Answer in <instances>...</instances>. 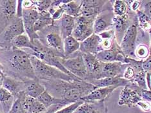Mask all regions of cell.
I'll return each mask as SVG.
<instances>
[{
    "label": "cell",
    "instance_id": "51",
    "mask_svg": "<svg viewBox=\"0 0 151 113\" xmlns=\"http://www.w3.org/2000/svg\"><path fill=\"white\" fill-rule=\"evenodd\" d=\"M149 37H150V46H149V48H150V50L151 52V32L149 33Z\"/></svg>",
    "mask_w": 151,
    "mask_h": 113
},
{
    "label": "cell",
    "instance_id": "4",
    "mask_svg": "<svg viewBox=\"0 0 151 113\" xmlns=\"http://www.w3.org/2000/svg\"><path fill=\"white\" fill-rule=\"evenodd\" d=\"M37 33L39 40L43 45L64 55L63 40L57 22Z\"/></svg>",
    "mask_w": 151,
    "mask_h": 113
},
{
    "label": "cell",
    "instance_id": "29",
    "mask_svg": "<svg viewBox=\"0 0 151 113\" xmlns=\"http://www.w3.org/2000/svg\"><path fill=\"white\" fill-rule=\"evenodd\" d=\"M9 113H29L27 95L24 93V92H21L16 98Z\"/></svg>",
    "mask_w": 151,
    "mask_h": 113
},
{
    "label": "cell",
    "instance_id": "8",
    "mask_svg": "<svg viewBox=\"0 0 151 113\" xmlns=\"http://www.w3.org/2000/svg\"><path fill=\"white\" fill-rule=\"evenodd\" d=\"M138 34V20L129 27L119 43L122 52L128 58H135L136 40Z\"/></svg>",
    "mask_w": 151,
    "mask_h": 113
},
{
    "label": "cell",
    "instance_id": "35",
    "mask_svg": "<svg viewBox=\"0 0 151 113\" xmlns=\"http://www.w3.org/2000/svg\"><path fill=\"white\" fill-rule=\"evenodd\" d=\"M150 53V48L145 43H139L136 45L135 49V57L136 59L142 60H145L149 56Z\"/></svg>",
    "mask_w": 151,
    "mask_h": 113
},
{
    "label": "cell",
    "instance_id": "54",
    "mask_svg": "<svg viewBox=\"0 0 151 113\" xmlns=\"http://www.w3.org/2000/svg\"><path fill=\"white\" fill-rule=\"evenodd\" d=\"M0 113H1V112H0Z\"/></svg>",
    "mask_w": 151,
    "mask_h": 113
},
{
    "label": "cell",
    "instance_id": "11",
    "mask_svg": "<svg viewBox=\"0 0 151 113\" xmlns=\"http://www.w3.org/2000/svg\"><path fill=\"white\" fill-rule=\"evenodd\" d=\"M94 22V20L87 18L82 16L78 17L76 18L75 27L72 36H73L80 43L83 42L94 33L93 28Z\"/></svg>",
    "mask_w": 151,
    "mask_h": 113
},
{
    "label": "cell",
    "instance_id": "52",
    "mask_svg": "<svg viewBox=\"0 0 151 113\" xmlns=\"http://www.w3.org/2000/svg\"><path fill=\"white\" fill-rule=\"evenodd\" d=\"M2 80H3V77L0 76V88L2 87Z\"/></svg>",
    "mask_w": 151,
    "mask_h": 113
},
{
    "label": "cell",
    "instance_id": "28",
    "mask_svg": "<svg viewBox=\"0 0 151 113\" xmlns=\"http://www.w3.org/2000/svg\"><path fill=\"white\" fill-rule=\"evenodd\" d=\"M15 100V97L11 92L2 87L0 88V104L3 113H9Z\"/></svg>",
    "mask_w": 151,
    "mask_h": 113
},
{
    "label": "cell",
    "instance_id": "45",
    "mask_svg": "<svg viewBox=\"0 0 151 113\" xmlns=\"http://www.w3.org/2000/svg\"><path fill=\"white\" fill-rule=\"evenodd\" d=\"M142 67L145 73H151V52L149 56L143 61Z\"/></svg>",
    "mask_w": 151,
    "mask_h": 113
},
{
    "label": "cell",
    "instance_id": "44",
    "mask_svg": "<svg viewBox=\"0 0 151 113\" xmlns=\"http://www.w3.org/2000/svg\"><path fill=\"white\" fill-rule=\"evenodd\" d=\"M116 39H101L102 50H109L112 48Z\"/></svg>",
    "mask_w": 151,
    "mask_h": 113
},
{
    "label": "cell",
    "instance_id": "21",
    "mask_svg": "<svg viewBox=\"0 0 151 113\" xmlns=\"http://www.w3.org/2000/svg\"><path fill=\"white\" fill-rule=\"evenodd\" d=\"M90 83L94 85L96 88L106 87H124L129 83V81H127L121 76L113 78H105L99 80H92Z\"/></svg>",
    "mask_w": 151,
    "mask_h": 113
},
{
    "label": "cell",
    "instance_id": "1",
    "mask_svg": "<svg viewBox=\"0 0 151 113\" xmlns=\"http://www.w3.org/2000/svg\"><path fill=\"white\" fill-rule=\"evenodd\" d=\"M0 62L5 74L22 81L37 79L30 60V55L22 49L11 47L0 49Z\"/></svg>",
    "mask_w": 151,
    "mask_h": 113
},
{
    "label": "cell",
    "instance_id": "42",
    "mask_svg": "<svg viewBox=\"0 0 151 113\" xmlns=\"http://www.w3.org/2000/svg\"><path fill=\"white\" fill-rule=\"evenodd\" d=\"M50 14L54 22L60 21V20L61 19V18L63 17V16L65 14V10L63 8V5L62 6H60L59 8L54 10V11L51 13Z\"/></svg>",
    "mask_w": 151,
    "mask_h": 113
},
{
    "label": "cell",
    "instance_id": "26",
    "mask_svg": "<svg viewBox=\"0 0 151 113\" xmlns=\"http://www.w3.org/2000/svg\"><path fill=\"white\" fill-rule=\"evenodd\" d=\"M80 49V42L73 36H68L63 40V50L65 59L74 55Z\"/></svg>",
    "mask_w": 151,
    "mask_h": 113
},
{
    "label": "cell",
    "instance_id": "49",
    "mask_svg": "<svg viewBox=\"0 0 151 113\" xmlns=\"http://www.w3.org/2000/svg\"><path fill=\"white\" fill-rule=\"evenodd\" d=\"M146 83L147 90L151 91V73H146Z\"/></svg>",
    "mask_w": 151,
    "mask_h": 113
},
{
    "label": "cell",
    "instance_id": "53",
    "mask_svg": "<svg viewBox=\"0 0 151 113\" xmlns=\"http://www.w3.org/2000/svg\"><path fill=\"white\" fill-rule=\"evenodd\" d=\"M150 102V112H151V101H149Z\"/></svg>",
    "mask_w": 151,
    "mask_h": 113
},
{
    "label": "cell",
    "instance_id": "2",
    "mask_svg": "<svg viewBox=\"0 0 151 113\" xmlns=\"http://www.w3.org/2000/svg\"><path fill=\"white\" fill-rule=\"evenodd\" d=\"M40 82L51 95L63 99L69 104L80 101L96 89L94 85L82 80L67 81L54 80Z\"/></svg>",
    "mask_w": 151,
    "mask_h": 113
},
{
    "label": "cell",
    "instance_id": "5",
    "mask_svg": "<svg viewBox=\"0 0 151 113\" xmlns=\"http://www.w3.org/2000/svg\"><path fill=\"white\" fill-rule=\"evenodd\" d=\"M25 33L22 18H16L0 34V49L12 47V42L17 36Z\"/></svg>",
    "mask_w": 151,
    "mask_h": 113
},
{
    "label": "cell",
    "instance_id": "46",
    "mask_svg": "<svg viewBox=\"0 0 151 113\" xmlns=\"http://www.w3.org/2000/svg\"><path fill=\"white\" fill-rule=\"evenodd\" d=\"M137 107H138L143 112H150V102L146 100H141L139 101L137 104Z\"/></svg>",
    "mask_w": 151,
    "mask_h": 113
},
{
    "label": "cell",
    "instance_id": "22",
    "mask_svg": "<svg viewBox=\"0 0 151 113\" xmlns=\"http://www.w3.org/2000/svg\"><path fill=\"white\" fill-rule=\"evenodd\" d=\"M24 81L25 83L24 93L29 97L37 99L46 90L45 87L38 79L27 80Z\"/></svg>",
    "mask_w": 151,
    "mask_h": 113
},
{
    "label": "cell",
    "instance_id": "43",
    "mask_svg": "<svg viewBox=\"0 0 151 113\" xmlns=\"http://www.w3.org/2000/svg\"><path fill=\"white\" fill-rule=\"evenodd\" d=\"M98 35L100 36L101 39H112L113 40L116 38L115 30L113 27L101 32L100 34H99Z\"/></svg>",
    "mask_w": 151,
    "mask_h": 113
},
{
    "label": "cell",
    "instance_id": "13",
    "mask_svg": "<svg viewBox=\"0 0 151 113\" xmlns=\"http://www.w3.org/2000/svg\"><path fill=\"white\" fill-rule=\"evenodd\" d=\"M40 13L34 8L23 9L22 19L25 33L30 37V41L33 42L35 40H39L38 34L34 31V24L38 18Z\"/></svg>",
    "mask_w": 151,
    "mask_h": 113
},
{
    "label": "cell",
    "instance_id": "14",
    "mask_svg": "<svg viewBox=\"0 0 151 113\" xmlns=\"http://www.w3.org/2000/svg\"><path fill=\"white\" fill-rule=\"evenodd\" d=\"M85 65L87 67L88 78L87 82L93 80H99L101 78L102 62L99 61L96 55L91 54L82 53Z\"/></svg>",
    "mask_w": 151,
    "mask_h": 113
},
{
    "label": "cell",
    "instance_id": "50",
    "mask_svg": "<svg viewBox=\"0 0 151 113\" xmlns=\"http://www.w3.org/2000/svg\"><path fill=\"white\" fill-rule=\"evenodd\" d=\"M4 76H5V68L2 65V63L0 62V76L3 77Z\"/></svg>",
    "mask_w": 151,
    "mask_h": 113
},
{
    "label": "cell",
    "instance_id": "24",
    "mask_svg": "<svg viewBox=\"0 0 151 113\" xmlns=\"http://www.w3.org/2000/svg\"><path fill=\"white\" fill-rule=\"evenodd\" d=\"M122 51L121 48L119 47V44L116 40L112 49L109 50H101V52L98 53L96 56L101 62H114V61H116L118 54Z\"/></svg>",
    "mask_w": 151,
    "mask_h": 113
},
{
    "label": "cell",
    "instance_id": "20",
    "mask_svg": "<svg viewBox=\"0 0 151 113\" xmlns=\"http://www.w3.org/2000/svg\"><path fill=\"white\" fill-rule=\"evenodd\" d=\"M74 113H108L105 101L83 102Z\"/></svg>",
    "mask_w": 151,
    "mask_h": 113
},
{
    "label": "cell",
    "instance_id": "31",
    "mask_svg": "<svg viewBox=\"0 0 151 113\" xmlns=\"http://www.w3.org/2000/svg\"><path fill=\"white\" fill-rule=\"evenodd\" d=\"M81 1H69L63 5L65 14L76 18L81 15Z\"/></svg>",
    "mask_w": 151,
    "mask_h": 113
},
{
    "label": "cell",
    "instance_id": "40",
    "mask_svg": "<svg viewBox=\"0 0 151 113\" xmlns=\"http://www.w3.org/2000/svg\"><path fill=\"white\" fill-rule=\"evenodd\" d=\"M135 74L136 73L134 70V68L127 64V66L125 68L124 73H123V78L127 81L130 82L133 80L134 78Z\"/></svg>",
    "mask_w": 151,
    "mask_h": 113
},
{
    "label": "cell",
    "instance_id": "19",
    "mask_svg": "<svg viewBox=\"0 0 151 113\" xmlns=\"http://www.w3.org/2000/svg\"><path fill=\"white\" fill-rule=\"evenodd\" d=\"M2 87L11 92L16 98L21 92H24L25 88V83L24 81L16 79V78L5 75L3 77Z\"/></svg>",
    "mask_w": 151,
    "mask_h": 113
},
{
    "label": "cell",
    "instance_id": "10",
    "mask_svg": "<svg viewBox=\"0 0 151 113\" xmlns=\"http://www.w3.org/2000/svg\"><path fill=\"white\" fill-rule=\"evenodd\" d=\"M18 1L0 0V34L16 18Z\"/></svg>",
    "mask_w": 151,
    "mask_h": 113
},
{
    "label": "cell",
    "instance_id": "16",
    "mask_svg": "<svg viewBox=\"0 0 151 113\" xmlns=\"http://www.w3.org/2000/svg\"><path fill=\"white\" fill-rule=\"evenodd\" d=\"M101 50H103L101 48V38L98 34L95 33L80 43V51L81 53L96 55Z\"/></svg>",
    "mask_w": 151,
    "mask_h": 113
},
{
    "label": "cell",
    "instance_id": "34",
    "mask_svg": "<svg viewBox=\"0 0 151 113\" xmlns=\"http://www.w3.org/2000/svg\"><path fill=\"white\" fill-rule=\"evenodd\" d=\"M112 11L114 16H122L127 14L129 9L125 1L116 0V1H112Z\"/></svg>",
    "mask_w": 151,
    "mask_h": 113
},
{
    "label": "cell",
    "instance_id": "18",
    "mask_svg": "<svg viewBox=\"0 0 151 113\" xmlns=\"http://www.w3.org/2000/svg\"><path fill=\"white\" fill-rule=\"evenodd\" d=\"M118 87H99L95 89L91 93H89L86 96L81 99V101L83 102H91V101H105L111 96L116 89Z\"/></svg>",
    "mask_w": 151,
    "mask_h": 113
},
{
    "label": "cell",
    "instance_id": "25",
    "mask_svg": "<svg viewBox=\"0 0 151 113\" xmlns=\"http://www.w3.org/2000/svg\"><path fill=\"white\" fill-rule=\"evenodd\" d=\"M41 104H42L46 109L51 107L54 105H63L67 106L70 105L67 101H65L63 99L58 98L53 96L51 95L47 90L45 91L40 96L37 98Z\"/></svg>",
    "mask_w": 151,
    "mask_h": 113
},
{
    "label": "cell",
    "instance_id": "6",
    "mask_svg": "<svg viewBox=\"0 0 151 113\" xmlns=\"http://www.w3.org/2000/svg\"><path fill=\"white\" fill-rule=\"evenodd\" d=\"M74 55L75 56L73 58L62 59L61 63L74 76L81 80L87 81L88 73L82 53L80 51H78Z\"/></svg>",
    "mask_w": 151,
    "mask_h": 113
},
{
    "label": "cell",
    "instance_id": "47",
    "mask_svg": "<svg viewBox=\"0 0 151 113\" xmlns=\"http://www.w3.org/2000/svg\"><path fill=\"white\" fill-rule=\"evenodd\" d=\"M142 100L148 101H151V91L142 90Z\"/></svg>",
    "mask_w": 151,
    "mask_h": 113
},
{
    "label": "cell",
    "instance_id": "37",
    "mask_svg": "<svg viewBox=\"0 0 151 113\" xmlns=\"http://www.w3.org/2000/svg\"><path fill=\"white\" fill-rule=\"evenodd\" d=\"M52 1H34V8L39 13L49 11Z\"/></svg>",
    "mask_w": 151,
    "mask_h": 113
},
{
    "label": "cell",
    "instance_id": "27",
    "mask_svg": "<svg viewBox=\"0 0 151 113\" xmlns=\"http://www.w3.org/2000/svg\"><path fill=\"white\" fill-rule=\"evenodd\" d=\"M54 23L55 22L49 11L40 13L38 18L37 19L35 24H34V31L38 32L45 29L46 27L54 25Z\"/></svg>",
    "mask_w": 151,
    "mask_h": 113
},
{
    "label": "cell",
    "instance_id": "41",
    "mask_svg": "<svg viewBox=\"0 0 151 113\" xmlns=\"http://www.w3.org/2000/svg\"><path fill=\"white\" fill-rule=\"evenodd\" d=\"M139 11H142L151 20V1H142Z\"/></svg>",
    "mask_w": 151,
    "mask_h": 113
},
{
    "label": "cell",
    "instance_id": "36",
    "mask_svg": "<svg viewBox=\"0 0 151 113\" xmlns=\"http://www.w3.org/2000/svg\"><path fill=\"white\" fill-rule=\"evenodd\" d=\"M130 82L136 84L141 89L147 90L146 83V73L144 71L136 73L134 78Z\"/></svg>",
    "mask_w": 151,
    "mask_h": 113
},
{
    "label": "cell",
    "instance_id": "12",
    "mask_svg": "<svg viewBox=\"0 0 151 113\" xmlns=\"http://www.w3.org/2000/svg\"><path fill=\"white\" fill-rule=\"evenodd\" d=\"M137 21V16L135 12H131L129 10L127 14L122 16H114L113 19V28L115 30L116 38L118 43L121 41L129 27Z\"/></svg>",
    "mask_w": 151,
    "mask_h": 113
},
{
    "label": "cell",
    "instance_id": "23",
    "mask_svg": "<svg viewBox=\"0 0 151 113\" xmlns=\"http://www.w3.org/2000/svg\"><path fill=\"white\" fill-rule=\"evenodd\" d=\"M56 22L59 25L60 34L63 40L72 36L76 23L75 18L65 14L60 21Z\"/></svg>",
    "mask_w": 151,
    "mask_h": 113
},
{
    "label": "cell",
    "instance_id": "3",
    "mask_svg": "<svg viewBox=\"0 0 151 113\" xmlns=\"http://www.w3.org/2000/svg\"><path fill=\"white\" fill-rule=\"evenodd\" d=\"M30 60H31L36 76L37 79H38L40 81H50L54 80H61L67 81H78L75 80L73 78L58 68L43 62L35 56H30Z\"/></svg>",
    "mask_w": 151,
    "mask_h": 113
},
{
    "label": "cell",
    "instance_id": "48",
    "mask_svg": "<svg viewBox=\"0 0 151 113\" xmlns=\"http://www.w3.org/2000/svg\"><path fill=\"white\" fill-rule=\"evenodd\" d=\"M34 6V1H22L23 9H31Z\"/></svg>",
    "mask_w": 151,
    "mask_h": 113
},
{
    "label": "cell",
    "instance_id": "9",
    "mask_svg": "<svg viewBox=\"0 0 151 113\" xmlns=\"http://www.w3.org/2000/svg\"><path fill=\"white\" fill-rule=\"evenodd\" d=\"M107 1L103 11L99 14L94 22V32L96 34L113 27V19L114 18L112 11V1Z\"/></svg>",
    "mask_w": 151,
    "mask_h": 113
},
{
    "label": "cell",
    "instance_id": "39",
    "mask_svg": "<svg viewBox=\"0 0 151 113\" xmlns=\"http://www.w3.org/2000/svg\"><path fill=\"white\" fill-rule=\"evenodd\" d=\"M125 3L130 11L136 13L140 9L142 1H139V0H125Z\"/></svg>",
    "mask_w": 151,
    "mask_h": 113
},
{
    "label": "cell",
    "instance_id": "33",
    "mask_svg": "<svg viewBox=\"0 0 151 113\" xmlns=\"http://www.w3.org/2000/svg\"><path fill=\"white\" fill-rule=\"evenodd\" d=\"M29 113H44L47 111L45 107L37 100L27 96Z\"/></svg>",
    "mask_w": 151,
    "mask_h": 113
},
{
    "label": "cell",
    "instance_id": "30",
    "mask_svg": "<svg viewBox=\"0 0 151 113\" xmlns=\"http://www.w3.org/2000/svg\"><path fill=\"white\" fill-rule=\"evenodd\" d=\"M12 46L19 49H32L33 43L29 36L24 33L14 38L12 42Z\"/></svg>",
    "mask_w": 151,
    "mask_h": 113
},
{
    "label": "cell",
    "instance_id": "15",
    "mask_svg": "<svg viewBox=\"0 0 151 113\" xmlns=\"http://www.w3.org/2000/svg\"><path fill=\"white\" fill-rule=\"evenodd\" d=\"M106 3L107 1H101V0L81 1L80 16L95 20L99 14L103 11Z\"/></svg>",
    "mask_w": 151,
    "mask_h": 113
},
{
    "label": "cell",
    "instance_id": "32",
    "mask_svg": "<svg viewBox=\"0 0 151 113\" xmlns=\"http://www.w3.org/2000/svg\"><path fill=\"white\" fill-rule=\"evenodd\" d=\"M137 20H138V29H140L143 32H151V20L142 11H138L136 12Z\"/></svg>",
    "mask_w": 151,
    "mask_h": 113
},
{
    "label": "cell",
    "instance_id": "17",
    "mask_svg": "<svg viewBox=\"0 0 151 113\" xmlns=\"http://www.w3.org/2000/svg\"><path fill=\"white\" fill-rule=\"evenodd\" d=\"M127 66V64H123L117 61L109 63L102 62L101 78L117 76L123 77V73Z\"/></svg>",
    "mask_w": 151,
    "mask_h": 113
},
{
    "label": "cell",
    "instance_id": "7",
    "mask_svg": "<svg viewBox=\"0 0 151 113\" xmlns=\"http://www.w3.org/2000/svg\"><path fill=\"white\" fill-rule=\"evenodd\" d=\"M142 91L134 83L129 82L122 89L120 92L118 104L119 106H126L129 108L137 106L139 101L142 100Z\"/></svg>",
    "mask_w": 151,
    "mask_h": 113
},
{
    "label": "cell",
    "instance_id": "38",
    "mask_svg": "<svg viewBox=\"0 0 151 113\" xmlns=\"http://www.w3.org/2000/svg\"><path fill=\"white\" fill-rule=\"evenodd\" d=\"M83 103V101L81 100L73 103V104L68 105L60 109V110H58L55 113H74V112L78 108L79 106H80Z\"/></svg>",
    "mask_w": 151,
    "mask_h": 113
}]
</instances>
